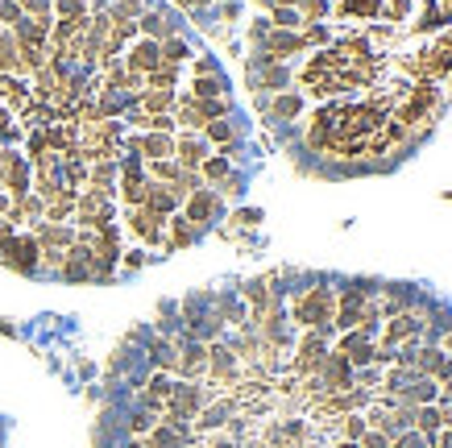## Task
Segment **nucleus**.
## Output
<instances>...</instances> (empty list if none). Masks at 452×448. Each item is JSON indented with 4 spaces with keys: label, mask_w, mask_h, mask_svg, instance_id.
Segmentation results:
<instances>
[{
    "label": "nucleus",
    "mask_w": 452,
    "mask_h": 448,
    "mask_svg": "<svg viewBox=\"0 0 452 448\" xmlns=\"http://www.w3.org/2000/svg\"><path fill=\"white\" fill-rule=\"evenodd\" d=\"M133 63H137V67H154V63H158V46H154V42H141L137 54H133Z\"/></svg>",
    "instance_id": "obj_1"
},
{
    "label": "nucleus",
    "mask_w": 452,
    "mask_h": 448,
    "mask_svg": "<svg viewBox=\"0 0 452 448\" xmlns=\"http://www.w3.org/2000/svg\"><path fill=\"white\" fill-rule=\"evenodd\" d=\"M419 424H423V432H428V436H432V432H436V428H440V411H432V407H428V411H423V415H419Z\"/></svg>",
    "instance_id": "obj_2"
},
{
    "label": "nucleus",
    "mask_w": 452,
    "mask_h": 448,
    "mask_svg": "<svg viewBox=\"0 0 452 448\" xmlns=\"http://www.w3.org/2000/svg\"><path fill=\"white\" fill-rule=\"evenodd\" d=\"M295 112H299V100H295V95L278 100V116H295Z\"/></svg>",
    "instance_id": "obj_3"
},
{
    "label": "nucleus",
    "mask_w": 452,
    "mask_h": 448,
    "mask_svg": "<svg viewBox=\"0 0 452 448\" xmlns=\"http://www.w3.org/2000/svg\"><path fill=\"white\" fill-rule=\"evenodd\" d=\"M394 448H423V436H419V432H407V436H403Z\"/></svg>",
    "instance_id": "obj_4"
},
{
    "label": "nucleus",
    "mask_w": 452,
    "mask_h": 448,
    "mask_svg": "<svg viewBox=\"0 0 452 448\" xmlns=\"http://www.w3.org/2000/svg\"><path fill=\"white\" fill-rule=\"evenodd\" d=\"M182 54H187L182 42H166V59H182Z\"/></svg>",
    "instance_id": "obj_5"
},
{
    "label": "nucleus",
    "mask_w": 452,
    "mask_h": 448,
    "mask_svg": "<svg viewBox=\"0 0 452 448\" xmlns=\"http://www.w3.org/2000/svg\"><path fill=\"white\" fill-rule=\"evenodd\" d=\"M365 448H390V445H386V436L373 432V436H365Z\"/></svg>",
    "instance_id": "obj_6"
},
{
    "label": "nucleus",
    "mask_w": 452,
    "mask_h": 448,
    "mask_svg": "<svg viewBox=\"0 0 452 448\" xmlns=\"http://www.w3.org/2000/svg\"><path fill=\"white\" fill-rule=\"evenodd\" d=\"M208 175H216V179H220V175H224V158H216V162H208Z\"/></svg>",
    "instance_id": "obj_7"
},
{
    "label": "nucleus",
    "mask_w": 452,
    "mask_h": 448,
    "mask_svg": "<svg viewBox=\"0 0 452 448\" xmlns=\"http://www.w3.org/2000/svg\"><path fill=\"white\" fill-rule=\"evenodd\" d=\"M440 448H452V432H444V440H440Z\"/></svg>",
    "instance_id": "obj_8"
}]
</instances>
